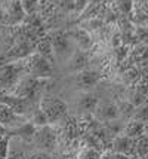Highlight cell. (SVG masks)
Listing matches in <instances>:
<instances>
[{
  "instance_id": "10",
  "label": "cell",
  "mask_w": 148,
  "mask_h": 159,
  "mask_svg": "<svg viewBox=\"0 0 148 159\" xmlns=\"http://www.w3.org/2000/svg\"><path fill=\"white\" fill-rule=\"evenodd\" d=\"M96 118L99 120H116L117 116H119V107L113 103H105V104H98V107H96Z\"/></svg>"
},
{
  "instance_id": "28",
  "label": "cell",
  "mask_w": 148,
  "mask_h": 159,
  "mask_svg": "<svg viewBox=\"0 0 148 159\" xmlns=\"http://www.w3.org/2000/svg\"><path fill=\"white\" fill-rule=\"evenodd\" d=\"M28 159H53L48 152H43V150H37V152L31 153L28 156Z\"/></svg>"
},
{
  "instance_id": "23",
  "label": "cell",
  "mask_w": 148,
  "mask_h": 159,
  "mask_svg": "<svg viewBox=\"0 0 148 159\" xmlns=\"http://www.w3.org/2000/svg\"><path fill=\"white\" fill-rule=\"evenodd\" d=\"M9 143H11V135H0V159H6Z\"/></svg>"
},
{
  "instance_id": "22",
  "label": "cell",
  "mask_w": 148,
  "mask_h": 159,
  "mask_svg": "<svg viewBox=\"0 0 148 159\" xmlns=\"http://www.w3.org/2000/svg\"><path fill=\"white\" fill-rule=\"evenodd\" d=\"M25 155H24V150L18 146H11L9 143V150H7L6 159H24Z\"/></svg>"
},
{
  "instance_id": "17",
  "label": "cell",
  "mask_w": 148,
  "mask_h": 159,
  "mask_svg": "<svg viewBox=\"0 0 148 159\" xmlns=\"http://www.w3.org/2000/svg\"><path fill=\"white\" fill-rule=\"evenodd\" d=\"M37 54L42 55L43 58H46L48 61L53 62L55 54H53V48H52V40H50V37H44V39L40 40V43L37 45Z\"/></svg>"
},
{
  "instance_id": "16",
  "label": "cell",
  "mask_w": 148,
  "mask_h": 159,
  "mask_svg": "<svg viewBox=\"0 0 148 159\" xmlns=\"http://www.w3.org/2000/svg\"><path fill=\"white\" fill-rule=\"evenodd\" d=\"M25 11L22 9L21 2L19 0H14L11 3V6L7 9V16H9V22L12 24H16V22H21L24 18H25Z\"/></svg>"
},
{
  "instance_id": "11",
  "label": "cell",
  "mask_w": 148,
  "mask_h": 159,
  "mask_svg": "<svg viewBox=\"0 0 148 159\" xmlns=\"http://www.w3.org/2000/svg\"><path fill=\"white\" fill-rule=\"evenodd\" d=\"M67 34H68V37H73L76 40L80 51H85L86 52V51L91 49L92 39L89 36V33H87V30H85V28H76V30H73V31L67 33Z\"/></svg>"
},
{
  "instance_id": "8",
  "label": "cell",
  "mask_w": 148,
  "mask_h": 159,
  "mask_svg": "<svg viewBox=\"0 0 148 159\" xmlns=\"http://www.w3.org/2000/svg\"><path fill=\"white\" fill-rule=\"evenodd\" d=\"M111 152L116 153H125V155H133L135 153V140L126 137L125 134L123 135H117L113 140V144H111Z\"/></svg>"
},
{
  "instance_id": "29",
  "label": "cell",
  "mask_w": 148,
  "mask_h": 159,
  "mask_svg": "<svg viewBox=\"0 0 148 159\" xmlns=\"http://www.w3.org/2000/svg\"><path fill=\"white\" fill-rule=\"evenodd\" d=\"M129 159H141V158H139V156H136V155H130Z\"/></svg>"
},
{
  "instance_id": "4",
  "label": "cell",
  "mask_w": 148,
  "mask_h": 159,
  "mask_svg": "<svg viewBox=\"0 0 148 159\" xmlns=\"http://www.w3.org/2000/svg\"><path fill=\"white\" fill-rule=\"evenodd\" d=\"M24 71L22 62H9L0 69V92L14 91L19 82V75Z\"/></svg>"
},
{
  "instance_id": "9",
  "label": "cell",
  "mask_w": 148,
  "mask_h": 159,
  "mask_svg": "<svg viewBox=\"0 0 148 159\" xmlns=\"http://www.w3.org/2000/svg\"><path fill=\"white\" fill-rule=\"evenodd\" d=\"M87 66V55H86L85 51H76L73 52L71 57L67 61V70L70 73H77V71H82V70L86 69Z\"/></svg>"
},
{
  "instance_id": "1",
  "label": "cell",
  "mask_w": 148,
  "mask_h": 159,
  "mask_svg": "<svg viewBox=\"0 0 148 159\" xmlns=\"http://www.w3.org/2000/svg\"><path fill=\"white\" fill-rule=\"evenodd\" d=\"M46 83V79H39V77L28 76L18 82L15 86V95L19 98H24L30 103H34L36 100H39L42 94L43 85Z\"/></svg>"
},
{
  "instance_id": "19",
  "label": "cell",
  "mask_w": 148,
  "mask_h": 159,
  "mask_svg": "<svg viewBox=\"0 0 148 159\" xmlns=\"http://www.w3.org/2000/svg\"><path fill=\"white\" fill-rule=\"evenodd\" d=\"M31 124L36 126H43V125H48V118L46 115L43 113V110L40 107H37L34 110H31Z\"/></svg>"
},
{
  "instance_id": "25",
  "label": "cell",
  "mask_w": 148,
  "mask_h": 159,
  "mask_svg": "<svg viewBox=\"0 0 148 159\" xmlns=\"http://www.w3.org/2000/svg\"><path fill=\"white\" fill-rule=\"evenodd\" d=\"M19 2H21V6L25 11V14H33L39 3V0H19Z\"/></svg>"
},
{
  "instance_id": "21",
  "label": "cell",
  "mask_w": 148,
  "mask_h": 159,
  "mask_svg": "<svg viewBox=\"0 0 148 159\" xmlns=\"http://www.w3.org/2000/svg\"><path fill=\"white\" fill-rule=\"evenodd\" d=\"M116 6H117L120 14L127 15L133 9V0H116Z\"/></svg>"
},
{
  "instance_id": "12",
  "label": "cell",
  "mask_w": 148,
  "mask_h": 159,
  "mask_svg": "<svg viewBox=\"0 0 148 159\" xmlns=\"http://www.w3.org/2000/svg\"><path fill=\"white\" fill-rule=\"evenodd\" d=\"M50 40H52V48H53L55 55H64L70 49V39H68L67 33L58 31V33L53 34V37Z\"/></svg>"
},
{
  "instance_id": "5",
  "label": "cell",
  "mask_w": 148,
  "mask_h": 159,
  "mask_svg": "<svg viewBox=\"0 0 148 159\" xmlns=\"http://www.w3.org/2000/svg\"><path fill=\"white\" fill-rule=\"evenodd\" d=\"M33 140H34V144L37 146L39 150L48 153L50 150H53L57 146V134L49 126V124L43 125V126H37L34 135H33Z\"/></svg>"
},
{
  "instance_id": "27",
  "label": "cell",
  "mask_w": 148,
  "mask_h": 159,
  "mask_svg": "<svg viewBox=\"0 0 148 159\" xmlns=\"http://www.w3.org/2000/svg\"><path fill=\"white\" fill-rule=\"evenodd\" d=\"M64 11H73V0H52Z\"/></svg>"
},
{
  "instance_id": "20",
  "label": "cell",
  "mask_w": 148,
  "mask_h": 159,
  "mask_svg": "<svg viewBox=\"0 0 148 159\" xmlns=\"http://www.w3.org/2000/svg\"><path fill=\"white\" fill-rule=\"evenodd\" d=\"M101 158V150L91 147V146H86L82 149V152L78 153V159H99Z\"/></svg>"
},
{
  "instance_id": "24",
  "label": "cell",
  "mask_w": 148,
  "mask_h": 159,
  "mask_svg": "<svg viewBox=\"0 0 148 159\" xmlns=\"http://www.w3.org/2000/svg\"><path fill=\"white\" fill-rule=\"evenodd\" d=\"M89 3H91V0H73V11L80 14L89 7Z\"/></svg>"
},
{
  "instance_id": "18",
  "label": "cell",
  "mask_w": 148,
  "mask_h": 159,
  "mask_svg": "<svg viewBox=\"0 0 148 159\" xmlns=\"http://www.w3.org/2000/svg\"><path fill=\"white\" fill-rule=\"evenodd\" d=\"M147 153H148V139H147V134H142L138 139H135V153L133 155L139 156L141 159H145L147 158Z\"/></svg>"
},
{
  "instance_id": "3",
  "label": "cell",
  "mask_w": 148,
  "mask_h": 159,
  "mask_svg": "<svg viewBox=\"0 0 148 159\" xmlns=\"http://www.w3.org/2000/svg\"><path fill=\"white\" fill-rule=\"evenodd\" d=\"M25 58L28 62H22V66H24V71H27L30 76L39 77V79H48V77L52 76V73H53L52 62L48 61L46 58L39 55L37 52L30 54Z\"/></svg>"
},
{
  "instance_id": "2",
  "label": "cell",
  "mask_w": 148,
  "mask_h": 159,
  "mask_svg": "<svg viewBox=\"0 0 148 159\" xmlns=\"http://www.w3.org/2000/svg\"><path fill=\"white\" fill-rule=\"evenodd\" d=\"M39 107L43 110V113L46 115L48 122L49 124H55L59 122L61 119H64L67 116V110L68 106L67 103L58 97H44L40 100Z\"/></svg>"
},
{
  "instance_id": "15",
  "label": "cell",
  "mask_w": 148,
  "mask_h": 159,
  "mask_svg": "<svg viewBox=\"0 0 148 159\" xmlns=\"http://www.w3.org/2000/svg\"><path fill=\"white\" fill-rule=\"evenodd\" d=\"M36 129H37V126L33 125L31 122H24L21 124L19 126H16L14 129H11V137H14V135H18V137H21V139H25V140H31L33 139V135H34Z\"/></svg>"
},
{
  "instance_id": "14",
  "label": "cell",
  "mask_w": 148,
  "mask_h": 159,
  "mask_svg": "<svg viewBox=\"0 0 148 159\" xmlns=\"http://www.w3.org/2000/svg\"><path fill=\"white\" fill-rule=\"evenodd\" d=\"M145 129H147V126H145V122H141V120H130L129 124L125 126V129H123V134L129 137V139H138L139 135L142 134H145Z\"/></svg>"
},
{
  "instance_id": "13",
  "label": "cell",
  "mask_w": 148,
  "mask_h": 159,
  "mask_svg": "<svg viewBox=\"0 0 148 159\" xmlns=\"http://www.w3.org/2000/svg\"><path fill=\"white\" fill-rule=\"evenodd\" d=\"M98 104H99V100L95 94L85 92V94L80 97L77 106H78V109H80L82 111H85V113H95L96 107H98Z\"/></svg>"
},
{
  "instance_id": "7",
  "label": "cell",
  "mask_w": 148,
  "mask_h": 159,
  "mask_svg": "<svg viewBox=\"0 0 148 159\" xmlns=\"http://www.w3.org/2000/svg\"><path fill=\"white\" fill-rule=\"evenodd\" d=\"M101 79V75L93 71V70H82V71H77L76 75V85L80 89H89L92 86H95L96 83L99 82Z\"/></svg>"
},
{
  "instance_id": "6",
  "label": "cell",
  "mask_w": 148,
  "mask_h": 159,
  "mask_svg": "<svg viewBox=\"0 0 148 159\" xmlns=\"http://www.w3.org/2000/svg\"><path fill=\"white\" fill-rule=\"evenodd\" d=\"M24 122L25 120L22 118V115H18L11 106L0 101V125L5 129H14Z\"/></svg>"
},
{
  "instance_id": "26",
  "label": "cell",
  "mask_w": 148,
  "mask_h": 159,
  "mask_svg": "<svg viewBox=\"0 0 148 159\" xmlns=\"http://www.w3.org/2000/svg\"><path fill=\"white\" fill-rule=\"evenodd\" d=\"M133 119H136V120H141V122H147V106H145V103L142 104L141 107L138 106V110L135 111Z\"/></svg>"
}]
</instances>
